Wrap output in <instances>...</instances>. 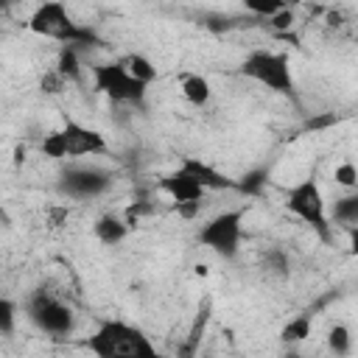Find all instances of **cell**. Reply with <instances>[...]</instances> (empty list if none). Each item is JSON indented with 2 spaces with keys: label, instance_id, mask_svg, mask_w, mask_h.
<instances>
[{
  "label": "cell",
  "instance_id": "obj_8",
  "mask_svg": "<svg viewBox=\"0 0 358 358\" xmlns=\"http://www.w3.org/2000/svg\"><path fill=\"white\" fill-rule=\"evenodd\" d=\"M112 187V173L98 165H67L59 171L56 190L76 201H90Z\"/></svg>",
  "mask_w": 358,
  "mask_h": 358
},
{
  "label": "cell",
  "instance_id": "obj_10",
  "mask_svg": "<svg viewBox=\"0 0 358 358\" xmlns=\"http://www.w3.org/2000/svg\"><path fill=\"white\" fill-rule=\"evenodd\" d=\"M159 187L173 199V201H201V196L207 193V187L193 176L187 173L182 165L176 171H171L168 176H162Z\"/></svg>",
  "mask_w": 358,
  "mask_h": 358
},
{
  "label": "cell",
  "instance_id": "obj_30",
  "mask_svg": "<svg viewBox=\"0 0 358 358\" xmlns=\"http://www.w3.org/2000/svg\"><path fill=\"white\" fill-rule=\"evenodd\" d=\"M347 238H350V255H355V257H358V224L347 229Z\"/></svg>",
  "mask_w": 358,
  "mask_h": 358
},
{
  "label": "cell",
  "instance_id": "obj_27",
  "mask_svg": "<svg viewBox=\"0 0 358 358\" xmlns=\"http://www.w3.org/2000/svg\"><path fill=\"white\" fill-rule=\"evenodd\" d=\"M291 25H294V11H291V8H282V11H277L274 17H268V28L277 31V34L291 31Z\"/></svg>",
  "mask_w": 358,
  "mask_h": 358
},
{
  "label": "cell",
  "instance_id": "obj_9",
  "mask_svg": "<svg viewBox=\"0 0 358 358\" xmlns=\"http://www.w3.org/2000/svg\"><path fill=\"white\" fill-rule=\"evenodd\" d=\"M64 137H67V154L70 157H87V154H103L106 151V140L101 131L90 129V126H81L78 120H64L62 126Z\"/></svg>",
  "mask_w": 358,
  "mask_h": 358
},
{
  "label": "cell",
  "instance_id": "obj_29",
  "mask_svg": "<svg viewBox=\"0 0 358 358\" xmlns=\"http://www.w3.org/2000/svg\"><path fill=\"white\" fill-rule=\"evenodd\" d=\"M201 210V201H176V213L182 218H196Z\"/></svg>",
  "mask_w": 358,
  "mask_h": 358
},
{
  "label": "cell",
  "instance_id": "obj_26",
  "mask_svg": "<svg viewBox=\"0 0 358 358\" xmlns=\"http://www.w3.org/2000/svg\"><path fill=\"white\" fill-rule=\"evenodd\" d=\"M64 84H67V78H64L59 70H50V73H45V76H42V81H39L42 92H50V95L62 92V90H64Z\"/></svg>",
  "mask_w": 358,
  "mask_h": 358
},
{
  "label": "cell",
  "instance_id": "obj_14",
  "mask_svg": "<svg viewBox=\"0 0 358 358\" xmlns=\"http://www.w3.org/2000/svg\"><path fill=\"white\" fill-rule=\"evenodd\" d=\"M179 90H182V95L187 98V103H193V106H207L210 98H213V87H210V81H207L204 76H196V73L182 76Z\"/></svg>",
  "mask_w": 358,
  "mask_h": 358
},
{
  "label": "cell",
  "instance_id": "obj_22",
  "mask_svg": "<svg viewBox=\"0 0 358 358\" xmlns=\"http://www.w3.org/2000/svg\"><path fill=\"white\" fill-rule=\"evenodd\" d=\"M243 8L249 14H255V17L268 20V17H274L277 11H282L288 6H285V0H243Z\"/></svg>",
  "mask_w": 358,
  "mask_h": 358
},
{
  "label": "cell",
  "instance_id": "obj_23",
  "mask_svg": "<svg viewBox=\"0 0 358 358\" xmlns=\"http://www.w3.org/2000/svg\"><path fill=\"white\" fill-rule=\"evenodd\" d=\"M263 268H266L268 274L285 277V274H288V268H291V263H288V255H285L282 249H268V252L263 255Z\"/></svg>",
  "mask_w": 358,
  "mask_h": 358
},
{
  "label": "cell",
  "instance_id": "obj_15",
  "mask_svg": "<svg viewBox=\"0 0 358 358\" xmlns=\"http://www.w3.org/2000/svg\"><path fill=\"white\" fill-rule=\"evenodd\" d=\"M310 327H313V316L310 313H299L291 322H285V327L280 330V341L282 344H299V341H305L310 336Z\"/></svg>",
  "mask_w": 358,
  "mask_h": 358
},
{
  "label": "cell",
  "instance_id": "obj_20",
  "mask_svg": "<svg viewBox=\"0 0 358 358\" xmlns=\"http://www.w3.org/2000/svg\"><path fill=\"white\" fill-rule=\"evenodd\" d=\"M210 313H213V299L207 296V299L199 305V310H196V319H193V324H190V336H187V344H190V350L199 344V338H201V333H204V327H207V322H210Z\"/></svg>",
  "mask_w": 358,
  "mask_h": 358
},
{
  "label": "cell",
  "instance_id": "obj_11",
  "mask_svg": "<svg viewBox=\"0 0 358 358\" xmlns=\"http://www.w3.org/2000/svg\"><path fill=\"white\" fill-rule=\"evenodd\" d=\"M182 168H185L187 173H193L207 190H235V187H238L235 179H229L227 173H221V171H215L213 165L201 162L199 157H185V159H182Z\"/></svg>",
  "mask_w": 358,
  "mask_h": 358
},
{
  "label": "cell",
  "instance_id": "obj_28",
  "mask_svg": "<svg viewBox=\"0 0 358 358\" xmlns=\"http://www.w3.org/2000/svg\"><path fill=\"white\" fill-rule=\"evenodd\" d=\"M336 123H338V117L330 112V115H319V117L305 120V126H302V129H305V131H310V129L316 131V129H327V126H336Z\"/></svg>",
  "mask_w": 358,
  "mask_h": 358
},
{
  "label": "cell",
  "instance_id": "obj_19",
  "mask_svg": "<svg viewBox=\"0 0 358 358\" xmlns=\"http://www.w3.org/2000/svg\"><path fill=\"white\" fill-rule=\"evenodd\" d=\"M39 151H42L48 159H64V157H70V154H67V137H64V131L59 129V131L45 134V140L39 143Z\"/></svg>",
  "mask_w": 358,
  "mask_h": 358
},
{
  "label": "cell",
  "instance_id": "obj_12",
  "mask_svg": "<svg viewBox=\"0 0 358 358\" xmlns=\"http://www.w3.org/2000/svg\"><path fill=\"white\" fill-rule=\"evenodd\" d=\"M129 221L117 218V215H101L95 224H92V235L103 243V246H117L126 235H129Z\"/></svg>",
  "mask_w": 358,
  "mask_h": 358
},
{
  "label": "cell",
  "instance_id": "obj_1",
  "mask_svg": "<svg viewBox=\"0 0 358 358\" xmlns=\"http://www.w3.org/2000/svg\"><path fill=\"white\" fill-rule=\"evenodd\" d=\"M87 350L98 358H157L159 355L140 327L120 319L101 322L98 330L87 338Z\"/></svg>",
  "mask_w": 358,
  "mask_h": 358
},
{
  "label": "cell",
  "instance_id": "obj_24",
  "mask_svg": "<svg viewBox=\"0 0 358 358\" xmlns=\"http://www.w3.org/2000/svg\"><path fill=\"white\" fill-rule=\"evenodd\" d=\"M14 327H17V302L8 299V296H3L0 299V333L3 336H11Z\"/></svg>",
  "mask_w": 358,
  "mask_h": 358
},
{
  "label": "cell",
  "instance_id": "obj_3",
  "mask_svg": "<svg viewBox=\"0 0 358 358\" xmlns=\"http://www.w3.org/2000/svg\"><path fill=\"white\" fill-rule=\"evenodd\" d=\"M285 210L291 215H296L302 224H308L324 243L333 241V224H330V215H327V207H324V196H322V187L316 182V176H305L299 179L294 187H288L285 193Z\"/></svg>",
  "mask_w": 358,
  "mask_h": 358
},
{
  "label": "cell",
  "instance_id": "obj_13",
  "mask_svg": "<svg viewBox=\"0 0 358 358\" xmlns=\"http://www.w3.org/2000/svg\"><path fill=\"white\" fill-rule=\"evenodd\" d=\"M330 221L338 224V227H344V229H350V227L358 224V187H352L350 193H344V196H338L333 201Z\"/></svg>",
  "mask_w": 358,
  "mask_h": 358
},
{
  "label": "cell",
  "instance_id": "obj_18",
  "mask_svg": "<svg viewBox=\"0 0 358 358\" xmlns=\"http://www.w3.org/2000/svg\"><path fill=\"white\" fill-rule=\"evenodd\" d=\"M123 64H126V70H129L134 78H140V81H145V84H151V81L157 78V67H154L151 59L143 56V53H129V56L123 59Z\"/></svg>",
  "mask_w": 358,
  "mask_h": 358
},
{
  "label": "cell",
  "instance_id": "obj_16",
  "mask_svg": "<svg viewBox=\"0 0 358 358\" xmlns=\"http://www.w3.org/2000/svg\"><path fill=\"white\" fill-rule=\"evenodd\" d=\"M56 70H59L67 81H78V78H81V59H78V50H76L73 45H62L59 59H56Z\"/></svg>",
  "mask_w": 358,
  "mask_h": 358
},
{
  "label": "cell",
  "instance_id": "obj_17",
  "mask_svg": "<svg viewBox=\"0 0 358 358\" xmlns=\"http://www.w3.org/2000/svg\"><path fill=\"white\" fill-rule=\"evenodd\" d=\"M235 182H238V187H235L238 193H243V196H260L263 187H266V182H268V171L266 168H252V171H246Z\"/></svg>",
  "mask_w": 358,
  "mask_h": 358
},
{
  "label": "cell",
  "instance_id": "obj_2",
  "mask_svg": "<svg viewBox=\"0 0 358 358\" xmlns=\"http://www.w3.org/2000/svg\"><path fill=\"white\" fill-rule=\"evenodd\" d=\"M28 31H34L39 36H48V39H56V42H64V45L98 42L95 31L78 25L70 17V11H67V6L62 0H45L42 6H36L34 14L28 17Z\"/></svg>",
  "mask_w": 358,
  "mask_h": 358
},
{
  "label": "cell",
  "instance_id": "obj_21",
  "mask_svg": "<svg viewBox=\"0 0 358 358\" xmlns=\"http://www.w3.org/2000/svg\"><path fill=\"white\" fill-rule=\"evenodd\" d=\"M327 347H330V352H336V355H347V352L352 350V336H350V330H347L344 324H333V327L327 330Z\"/></svg>",
  "mask_w": 358,
  "mask_h": 358
},
{
  "label": "cell",
  "instance_id": "obj_7",
  "mask_svg": "<svg viewBox=\"0 0 358 358\" xmlns=\"http://www.w3.org/2000/svg\"><path fill=\"white\" fill-rule=\"evenodd\" d=\"M25 316L31 319V324L36 330H42L48 336H70L76 327V316H73L70 305L59 302L45 288H36L25 299Z\"/></svg>",
  "mask_w": 358,
  "mask_h": 358
},
{
  "label": "cell",
  "instance_id": "obj_5",
  "mask_svg": "<svg viewBox=\"0 0 358 358\" xmlns=\"http://www.w3.org/2000/svg\"><path fill=\"white\" fill-rule=\"evenodd\" d=\"M243 215H246L243 207L224 210V213L213 215L199 229V243L204 249L215 252L221 260H235L241 252V238H243Z\"/></svg>",
  "mask_w": 358,
  "mask_h": 358
},
{
  "label": "cell",
  "instance_id": "obj_25",
  "mask_svg": "<svg viewBox=\"0 0 358 358\" xmlns=\"http://www.w3.org/2000/svg\"><path fill=\"white\" fill-rule=\"evenodd\" d=\"M333 182L341 185V187H347V190L358 187V168H355L352 162H341V165H336V171H333Z\"/></svg>",
  "mask_w": 358,
  "mask_h": 358
},
{
  "label": "cell",
  "instance_id": "obj_4",
  "mask_svg": "<svg viewBox=\"0 0 358 358\" xmlns=\"http://www.w3.org/2000/svg\"><path fill=\"white\" fill-rule=\"evenodd\" d=\"M241 76L263 84L266 90L271 92H280V95H291L296 90V81H294V73H291V59L288 53H274V50H252L241 67H238Z\"/></svg>",
  "mask_w": 358,
  "mask_h": 358
},
{
  "label": "cell",
  "instance_id": "obj_6",
  "mask_svg": "<svg viewBox=\"0 0 358 358\" xmlns=\"http://www.w3.org/2000/svg\"><path fill=\"white\" fill-rule=\"evenodd\" d=\"M92 87L95 92L106 95L112 103H131L143 106L145 103V81L134 78L123 62H106L92 67Z\"/></svg>",
  "mask_w": 358,
  "mask_h": 358
}]
</instances>
